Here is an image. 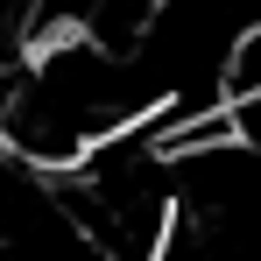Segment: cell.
Returning a JSON list of instances; mask_svg holds the SVG:
<instances>
[{
    "instance_id": "cell-1",
    "label": "cell",
    "mask_w": 261,
    "mask_h": 261,
    "mask_svg": "<svg viewBox=\"0 0 261 261\" xmlns=\"http://www.w3.org/2000/svg\"><path fill=\"white\" fill-rule=\"evenodd\" d=\"M226 127H233V148L261 155V92L254 99H226Z\"/></svg>"
}]
</instances>
